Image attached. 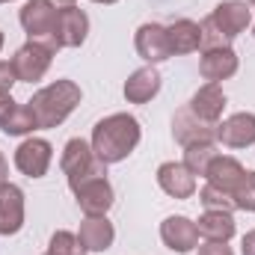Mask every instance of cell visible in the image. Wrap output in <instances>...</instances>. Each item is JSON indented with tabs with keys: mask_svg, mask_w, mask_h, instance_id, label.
Masks as SVG:
<instances>
[{
	"mask_svg": "<svg viewBox=\"0 0 255 255\" xmlns=\"http://www.w3.org/2000/svg\"><path fill=\"white\" fill-rule=\"evenodd\" d=\"M172 136L187 148V145H202V142H217V125L199 119L190 107H181L172 116Z\"/></svg>",
	"mask_w": 255,
	"mask_h": 255,
	"instance_id": "9",
	"label": "cell"
},
{
	"mask_svg": "<svg viewBox=\"0 0 255 255\" xmlns=\"http://www.w3.org/2000/svg\"><path fill=\"white\" fill-rule=\"evenodd\" d=\"M48 255H86L83 244L77 235L71 232H54L51 235V244H48Z\"/></svg>",
	"mask_w": 255,
	"mask_h": 255,
	"instance_id": "27",
	"label": "cell"
},
{
	"mask_svg": "<svg viewBox=\"0 0 255 255\" xmlns=\"http://www.w3.org/2000/svg\"><path fill=\"white\" fill-rule=\"evenodd\" d=\"M24 226V190L15 184H0V235H18Z\"/></svg>",
	"mask_w": 255,
	"mask_h": 255,
	"instance_id": "14",
	"label": "cell"
},
{
	"mask_svg": "<svg viewBox=\"0 0 255 255\" xmlns=\"http://www.w3.org/2000/svg\"><path fill=\"white\" fill-rule=\"evenodd\" d=\"M57 3L54 0H27L18 12V21L24 27V33L30 39L39 42H51L54 36V24H57Z\"/></svg>",
	"mask_w": 255,
	"mask_h": 255,
	"instance_id": "5",
	"label": "cell"
},
{
	"mask_svg": "<svg viewBox=\"0 0 255 255\" xmlns=\"http://www.w3.org/2000/svg\"><path fill=\"white\" fill-rule=\"evenodd\" d=\"M0 3H3V0H0Z\"/></svg>",
	"mask_w": 255,
	"mask_h": 255,
	"instance_id": "39",
	"label": "cell"
},
{
	"mask_svg": "<svg viewBox=\"0 0 255 255\" xmlns=\"http://www.w3.org/2000/svg\"><path fill=\"white\" fill-rule=\"evenodd\" d=\"M133 48H136V54H139L148 65H157V63H163V60L172 57L169 39H166V27H163V24H154V21H148V24H142V27L136 30Z\"/></svg>",
	"mask_w": 255,
	"mask_h": 255,
	"instance_id": "10",
	"label": "cell"
},
{
	"mask_svg": "<svg viewBox=\"0 0 255 255\" xmlns=\"http://www.w3.org/2000/svg\"><path fill=\"white\" fill-rule=\"evenodd\" d=\"M241 253L244 255H255V229L244 235V241H241Z\"/></svg>",
	"mask_w": 255,
	"mask_h": 255,
	"instance_id": "32",
	"label": "cell"
},
{
	"mask_svg": "<svg viewBox=\"0 0 255 255\" xmlns=\"http://www.w3.org/2000/svg\"><path fill=\"white\" fill-rule=\"evenodd\" d=\"M6 178H9V163H6V157L0 151V184H6Z\"/></svg>",
	"mask_w": 255,
	"mask_h": 255,
	"instance_id": "33",
	"label": "cell"
},
{
	"mask_svg": "<svg viewBox=\"0 0 255 255\" xmlns=\"http://www.w3.org/2000/svg\"><path fill=\"white\" fill-rule=\"evenodd\" d=\"M220 151H217V145L214 142H202V145H187L184 148V166L190 169L193 175H205L208 172V166H211V160L217 157Z\"/></svg>",
	"mask_w": 255,
	"mask_h": 255,
	"instance_id": "24",
	"label": "cell"
},
{
	"mask_svg": "<svg viewBox=\"0 0 255 255\" xmlns=\"http://www.w3.org/2000/svg\"><path fill=\"white\" fill-rule=\"evenodd\" d=\"M60 48L54 42H39V39H30L27 45H21L12 57V68H15V77L18 80H27V83H36L48 74V68L54 63V54Z\"/></svg>",
	"mask_w": 255,
	"mask_h": 255,
	"instance_id": "4",
	"label": "cell"
},
{
	"mask_svg": "<svg viewBox=\"0 0 255 255\" xmlns=\"http://www.w3.org/2000/svg\"><path fill=\"white\" fill-rule=\"evenodd\" d=\"M157 184L160 190L172 199H190L196 193V175L184 163H175V160H166L157 166Z\"/></svg>",
	"mask_w": 255,
	"mask_h": 255,
	"instance_id": "13",
	"label": "cell"
},
{
	"mask_svg": "<svg viewBox=\"0 0 255 255\" xmlns=\"http://www.w3.org/2000/svg\"><path fill=\"white\" fill-rule=\"evenodd\" d=\"M139 122L130 113H113L107 119H101L92 128V151L101 163H122L128 154L139 145Z\"/></svg>",
	"mask_w": 255,
	"mask_h": 255,
	"instance_id": "1",
	"label": "cell"
},
{
	"mask_svg": "<svg viewBox=\"0 0 255 255\" xmlns=\"http://www.w3.org/2000/svg\"><path fill=\"white\" fill-rule=\"evenodd\" d=\"M217 139L229 148H247L255 142V113H235L217 125Z\"/></svg>",
	"mask_w": 255,
	"mask_h": 255,
	"instance_id": "15",
	"label": "cell"
},
{
	"mask_svg": "<svg viewBox=\"0 0 255 255\" xmlns=\"http://www.w3.org/2000/svg\"><path fill=\"white\" fill-rule=\"evenodd\" d=\"M86 36H89V18H86V12L77 9V6H60L51 42L57 48H80L86 42Z\"/></svg>",
	"mask_w": 255,
	"mask_h": 255,
	"instance_id": "6",
	"label": "cell"
},
{
	"mask_svg": "<svg viewBox=\"0 0 255 255\" xmlns=\"http://www.w3.org/2000/svg\"><path fill=\"white\" fill-rule=\"evenodd\" d=\"M232 196H235V205H238L241 211L255 214V169H247V172L241 175V181H238V187L232 190Z\"/></svg>",
	"mask_w": 255,
	"mask_h": 255,
	"instance_id": "26",
	"label": "cell"
},
{
	"mask_svg": "<svg viewBox=\"0 0 255 255\" xmlns=\"http://www.w3.org/2000/svg\"><path fill=\"white\" fill-rule=\"evenodd\" d=\"M15 110V101H12V95H0V125L6 122V116Z\"/></svg>",
	"mask_w": 255,
	"mask_h": 255,
	"instance_id": "31",
	"label": "cell"
},
{
	"mask_svg": "<svg viewBox=\"0 0 255 255\" xmlns=\"http://www.w3.org/2000/svg\"><path fill=\"white\" fill-rule=\"evenodd\" d=\"M160 241L172 250V253L184 255L193 247H199V229L190 217H166L160 223Z\"/></svg>",
	"mask_w": 255,
	"mask_h": 255,
	"instance_id": "12",
	"label": "cell"
},
{
	"mask_svg": "<svg viewBox=\"0 0 255 255\" xmlns=\"http://www.w3.org/2000/svg\"><path fill=\"white\" fill-rule=\"evenodd\" d=\"M247 169L241 166V160L238 157H229V154H217L214 160H211V166H208V172H205V178H208V184H214V187H223V190H235L238 187V181H241V175H244Z\"/></svg>",
	"mask_w": 255,
	"mask_h": 255,
	"instance_id": "21",
	"label": "cell"
},
{
	"mask_svg": "<svg viewBox=\"0 0 255 255\" xmlns=\"http://www.w3.org/2000/svg\"><path fill=\"white\" fill-rule=\"evenodd\" d=\"M199 71L208 83H220V80H229L232 74H238V54L229 48H214V51H205L202 60H199Z\"/></svg>",
	"mask_w": 255,
	"mask_h": 255,
	"instance_id": "17",
	"label": "cell"
},
{
	"mask_svg": "<svg viewBox=\"0 0 255 255\" xmlns=\"http://www.w3.org/2000/svg\"><path fill=\"white\" fill-rule=\"evenodd\" d=\"M247 3H253V6H255V0H247Z\"/></svg>",
	"mask_w": 255,
	"mask_h": 255,
	"instance_id": "37",
	"label": "cell"
},
{
	"mask_svg": "<svg viewBox=\"0 0 255 255\" xmlns=\"http://www.w3.org/2000/svg\"><path fill=\"white\" fill-rule=\"evenodd\" d=\"M199 255H235V253H232V247H226L220 241H208L205 247H199Z\"/></svg>",
	"mask_w": 255,
	"mask_h": 255,
	"instance_id": "30",
	"label": "cell"
},
{
	"mask_svg": "<svg viewBox=\"0 0 255 255\" xmlns=\"http://www.w3.org/2000/svg\"><path fill=\"white\" fill-rule=\"evenodd\" d=\"M166 39H169L172 57L175 54H193V51L202 48V30H199V24L190 21V18H181V21L169 24L166 27Z\"/></svg>",
	"mask_w": 255,
	"mask_h": 255,
	"instance_id": "20",
	"label": "cell"
},
{
	"mask_svg": "<svg viewBox=\"0 0 255 255\" xmlns=\"http://www.w3.org/2000/svg\"><path fill=\"white\" fill-rule=\"evenodd\" d=\"M36 116H33V110L27 107V104H15V110L6 116V122L0 125V130L6 133V136H24V133H33L36 130Z\"/></svg>",
	"mask_w": 255,
	"mask_h": 255,
	"instance_id": "23",
	"label": "cell"
},
{
	"mask_svg": "<svg viewBox=\"0 0 255 255\" xmlns=\"http://www.w3.org/2000/svg\"><path fill=\"white\" fill-rule=\"evenodd\" d=\"M57 3H63V6H74V0H57Z\"/></svg>",
	"mask_w": 255,
	"mask_h": 255,
	"instance_id": "34",
	"label": "cell"
},
{
	"mask_svg": "<svg viewBox=\"0 0 255 255\" xmlns=\"http://www.w3.org/2000/svg\"><path fill=\"white\" fill-rule=\"evenodd\" d=\"M160 92V71L154 65H142L136 68L125 80V98L128 104H145Z\"/></svg>",
	"mask_w": 255,
	"mask_h": 255,
	"instance_id": "19",
	"label": "cell"
},
{
	"mask_svg": "<svg viewBox=\"0 0 255 255\" xmlns=\"http://www.w3.org/2000/svg\"><path fill=\"white\" fill-rule=\"evenodd\" d=\"M199 30H202V51H214V48H229V39L214 27V21H211V15L199 24Z\"/></svg>",
	"mask_w": 255,
	"mask_h": 255,
	"instance_id": "28",
	"label": "cell"
},
{
	"mask_svg": "<svg viewBox=\"0 0 255 255\" xmlns=\"http://www.w3.org/2000/svg\"><path fill=\"white\" fill-rule=\"evenodd\" d=\"M15 83H18V77H15L12 63H0V95H9Z\"/></svg>",
	"mask_w": 255,
	"mask_h": 255,
	"instance_id": "29",
	"label": "cell"
},
{
	"mask_svg": "<svg viewBox=\"0 0 255 255\" xmlns=\"http://www.w3.org/2000/svg\"><path fill=\"white\" fill-rule=\"evenodd\" d=\"M187 107H190L199 119H205L211 125H220L223 110H226V92H223L220 83H205V86L196 89V95L190 98Z\"/></svg>",
	"mask_w": 255,
	"mask_h": 255,
	"instance_id": "16",
	"label": "cell"
},
{
	"mask_svg": "<svg viewBox=\"0 0 255 255\" xmlns=\"http://www.w3.org/2000/svg\"><path fill=\"white\" fill-rule=\"evenodd\" d=\"M211 21H214V27L232 42V39H238V36L253 24V12H250V6H247L244 0H223V3L211 12Z\"/></svg>",
	"mask_w": 255,
	"mask_h": 255,
	"instance_id": "11",
	"label": "cell"
},
{
	"mask_svg": "<svg viewBox=\"0 0 255 255\" xmlns=\"http://www.w3.org/2000/svg\"><path fill=\"white\" fill-rule=\"evenodd\" d=\"M199 202L205 205V211H238V205H235V196L229 190H223V187H214V184H205L202 193H199Z\"/></svg>",
	"mask_w": 255,
	"mask_h": 255,
	"instance_id": "25",
	"label": "cell"
},
{
	"mask_svg": "<svg viewBox=\"0 0 255 255\" xmlns=\"http://www.w3.org/2000/svg\"><path fill=\"white\" fill-rule=\"evenodd\" d=\"M45 255H48V253H45Z\"/></svg>",
	"mask_w": 255,
	"mask_h": 255,
	"instance_id": "41",
	"label": "cell"
},
{
	"mask_svg": "<svg viewBox=\"0 0 255 255\" xmlns=\"http://www.w3.org/2000/svg\"><path fill=\"white\" fill-rule=\"evenodd\" d=\"M71 193H74V199H77V205L86 217H107V211L113 208V187H110L107 175L89 178Z\"/></svg>",
	"mask_w": 255,
	"mask_h": 255,
	"instance_id": "8",
	"label": "cell"
},
{
	"mask_svg": "<svg viewBox=\"0 0 255 255\" xmlns=\"http://www.w3.org/2000/svg\"><path fill=\"white\" fill-rule=\"evenodd\" d=\"M80 98H83V92H80V86L74 83V80H54V83H48V86H42L30 101H27V107L33 110V116H36V125L42 128V130H51V128L63 125L65 119L74 113V107L80 104Z\"/></svg>",
	"mask_w": 255,
	"mask_h": 255,
	"instance_id": "2",
	"label": "cell"
},
{
	"mask_svg": "<svg viewBox=\"0 0 255 255\" xmlns=\"http://www.w3.org/2000/svg\"><path fill=\"white\" fill-rule=\"evenodd\" d=\"M3 3H6V0H3Z\"/></svg>",
	"mask_w": 255,
	"mask_h": 255,
	"instance_id": "40",
	"label": "cell"
},
{
	"mask_svg": "<svg viewBox=\"0 0 255 255\" xmlns=\"http://www.w3.org/2000/svg\"><path fill=\"white\" fill-rule=\"evenodd\" d=\"M253 30H255V24H253Z\"/></svg>",
	"mask_w": 255,
	"mask_h": 255,
	"instance_id": "38",
	"label": "cell"
},
{
	"mask_svg": "<svg viewBox=\"0 0 255 255\" xmlns=\"http://www.w3.org/2000/svg\"><path fill=\"white\" fill-rule=\"evenodd\" d=\"M60 166H63L71 190L80 187V184L89 181V178L107 175V163H101V160L95 157V151H92V145H89L86 139H68V142H65Z\"/></svg>",
	"mask_w": 255,
	"mask_h": 255,
	"instance_id": "3",
	"label": "cell"
},
{
	"mask_svg": "<svg viewBox=\"0 0 255 255\" xmlns=\"http://www.w3.org/2000/svg\"><path fill=\"white\" fill-rule=\"evenodd\" d=\"M199 235L208 238V241H220V244H229L232 235H235V217L229 211H205L196 223Z\"/></svg>",
	"mask_w": 255,
	"mask_h": 255,
	"instance_id": "22",
	"label": "cell"
},
{
	"mask_svg": "<svg viewBox=\"0 0 255 255\" xmlns=\"http://www.w3.org/2000/svg\"><path fill=\"white\" fill-rule=\"evenodd\" d=\"M77 238H80V244H83L86 253H104V250L113 247L116 229H113V223H110L107 217H86V220L80 223Z\"/></svg>",
	"mask_w": 255,
	"mask_h": 255,
	"instance_id": "18",
	"label": "cell"
},
{
	"mask_svg": "<svg viewBox=\"0 0 255 255\" xmlns=\"http://www.w3.org/2000/svg\"><path fill=\"white\" fill-rule=\"evenodd\" d=\"M0 48H3V33H0Z\"/></svg>",
	"mask_w": 255,
	"mask_h": 255,
	"instance_id": "36",
	"label": "cell"
},
{
	"mask_svg": "<svg viewBox=\"0 0 255 255\" xmlns=\"http://www.w3.org/2000/svg\"><path fill=\"white\" fill-rule=\"evenodd\" d=\"M51 160H54V148H51V142L42 139V136H30V139H24V142L15 148V166H18V172H24L27 178H42V175H48Z\"/></svg>",
	"mask_w": 255,
	"mask_h": 255,
	"instance_id": "7",
	"label": "cell"
},
{
	"mask_svg": "<svg viewBox=\"0 0 255 255\" xmlns=\"http://www.w3.org/2000/svg\"><path fill=\"white\" fill-rule=\"evenodd\" d=\"M92 3H116V0H92Z\"/></svg>",
	"mask_w": 255,
	"mask_h": 255,
	"instance_id": "35",
	"label": "cell"
}]
</instances>
